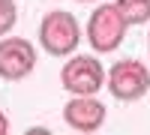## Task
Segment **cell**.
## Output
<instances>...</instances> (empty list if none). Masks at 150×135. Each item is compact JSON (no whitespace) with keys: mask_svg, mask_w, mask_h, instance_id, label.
Segmentation results:
<instances>
[{"mask_svg":"<svg viewBox=\"0 0 150 135\" xmlns=\"http://www.w3.org/2000/svg\"><path fill=\"white\" fill-rule=\"evenodd\" d=\"M126 27H129V21L123 18L117 3H99L87 18V42L93 45V51L111 54L126 39Z\"/></svg>","mask_w":150,"mask_h":135,"instance_id":"obj_1","label":"cell"},{"mask_svg":"<svg viewBox=\"0 0 150 135\" xmlns=\"http://www.w3.org/2000/svg\"><path fill=\"white\" fill-rule=\"evenodd\" d=\"M81 42V27L78 18L66 9H54L48 12L39 24V45L45 48L51 57H69L75 54V48Z\"/></svg>","mask_w":150,"mask_h":135,"instance_id":"obj_2","label":"cell"},{"mask_svg":"<svg viewBox=\"0 0 150 135\" xmlns=\"http://www.w3.org/2000/svg\"><path fill=\"white\" fill-rule=\"evenodd\" d=\"M105 87L108 93L120 102H138L150 90V69L141 60H117L105 72Z\"/></svg>","mask_w":150,"mask_h":135,"instance_id":"obj_3","label":"cell"},{"mask_svg":"<svg viewBox=\"0 0 150 135\" xmlns=\"http://www.w3.org/2000/svg\"><path fill=\"white\" fill-rule=\"evenodd\" d=\"M60 84L72 96H96L105 84V69L93 54H69L60 69Z\"/></svg>","mask_w":150,"mask_h":135,"instance_id":"obj_4","label":"cell"},{"mask_svg":"<svg viewBox=\"0 0 150 135\" xmlns=\"http://www.w3.org/2000/svg\"><path fill=\"white\" fill-rule=\"evenodd\" d=\"M36 69V48L30 39L9 36L0 39V78L3 81H21Z\"/></svg>","mask_w":150,"mask_h":135,"instance_id":"obj_5","label":"cell"},{"mask_svg":"<svg viewBox=\"0 0 150 135\" xmlns=\"http://www.w3.org/2000/svg\"><path fill=\"white\" fill-rule=\"evenodd\" d=\"M105 111L108 108L99 102L96 96H72L63 105V120L75 132H96L105 123Z\"/></svg>","mask_w":150,"mask_h":135,"instance_id":"obj_6","label":"cell"},{"mask_svg":"<svg viewBox=\"0 0 150 135\" xmlns=\"http://www.w3.org/2000/svg\"><path fill=\"white\" fill-rule=\"evenodd\" d=\"M114 3L129 24H147L150 21V0H114Z\"/></svg>","mask_w":150,"mask_h":135,"instance_id":"obj_7","label":"cell"},{"mask_svg":"<svg viewBox=\"0 0 150 135\" xmlns=\"http://www.w3.org/2000/svg\"><path fill=\"white\" fill-rule=\"evenodd\" d=\"M18 21V6L15 0H0V36H6Z\"/></svg>","mask_w":150,"mask_h":135,"instance_id":"obj_8","label":"cell"},{"mask_svg":"<svg viewBox=\"0 0 150 135\" xmlns=\"http://www.w3.org/2000/svg\"><path fill=\"white\" fill-rule=\"evenodd\" d=\"M9 132V117H6V111H0V135H6Z\"/></svg>","mask_w":150,"mask_h":135,"instance_id":"obj_9","label":"cell"},{"mask_svg":"<svg viewBox=\"0 0 150 135\" xmlns=\"http://www.w3.org/2000/svg\"><path fill=\"white\" fill-rule=\"evenodd\" d=\"M78 3H93V0H78Z\"/></svg>","mask_w":150,"mask_h":135,"instance_id":"obj_10","label":"cell"},{"mask_svg":"<svg viewBox=\"0 0 150 135\" xmlns=\"http://www.w3.org/2000/svg\"><path fill=\"white\" fill-rule=\"evenodd\" d=\"M147 48H150V36H147Z\"/></svg>","mask_w":150,"mask_h":135,"instance_id":"obj_11","label":"cell"}]
</instances>
